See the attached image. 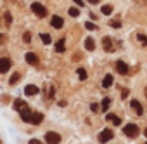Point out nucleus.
I'll return each mask as SVG.
<instances>
[{
  "mask_svg": "<svg viewBox=\"0 0 147 144\" xmlns=\"http://www.w3.org/2000/svg\"><path fill=\"white\" fill-rule=\"evenodd\" d=\"M144 135H145V139H147V128H145V130H144Z\"/></svg>",
  "mask_w": 147,
  "mask_h": 144,
  "instance_id": "nucleus-36",
  "label": "nucleus"
},
{
  "mask_svg": "<svg viewBox=\"0 0 147 144\" xmlns=\"http://www.w3.org/2000/svg\"><path fill=\"white\" fill-rule=\"evenodd\" d=\"M75 4H78V7H82L83 5V0H75Z\"/></svg>",
  "mask_w": 147,
  "mask_h": 144,
  "instance_id": "nucleus-35",
  "label": "nucleus"
},
{
  "mask_svg": "<svg viewBox=\"0 0 147 144\" xmlns=\"http://www.w3.org/2000/svg\"><path fill=\"white\" fill-rule=\"evenodd\" d=\"M42 120H43V115H42V113H33V115H31V122H30V123H33V125H40V123H42Z\"/></svg>",
  "mask_w": 147,
  "mask_h": 144,
  "instance_id": "nucleus-13",
  "label": "nucleus"
},
{
  "mask_svg": "<svg viewBox=\"0 0 147 144\" xmlns=\"http://www.w3.org/2000/svg\"><path fill=\"white\" fill-rule=\"evenodd\" d=\"M26 108H28V104H26L23 99H16V101H14V109H18L19 113H21L23 109H26Z\"/></svg>",
  "mask_w": 147,
  "mask_h": 144,
  "instance_id": "nucleus-12",
  "label": "nucleus"
},
{
  "mask_svg": "<svg viewBox=\"0 0 147 144\" xmlns=\"http://www.w3.org/2000/svg\"><path fill=\"white\" fill-rule=\"evenodd\" d=\"M106 120H109L113 125H119L121 123V120H119V116H116V115H113V113H109V115H106Z\"/></svg>",
  "mask_w": 147,
  "mask_h": 144,
  "instance_id": "nucleus-16",
  "label": "nucleus"
},
{
  "mask_svg": "<svg viewBox=\"0 0 147 144\" xmlns=\"http://www.w3.org/2000/svg\"><path fill=\"white\" fill-rule=\"evenodd\" d=\"M88 4H92V5H95V4H99V0H87Z\"/></svg>",
  "mask_w": 147,
  "mask_h": 144,
  "instance_id": "nucleus-33",
  "label": "nucleus"
},
{
  "mask_svg": "<svg viewBox=\"0 0 147 144\" xmlns=\"http://www.w3.org/2000/svg\"><path fill=\"white\" fill-rule=\"evenodd\" d=\"M38 92H40V89H38L36 85H26V87H24V94H26V96H36Z\"/></svg>",
  "mask_w": 147,
  "mask_h": 144,
  "instance_id": "nucleus-8",
  "label": "nucleus"
},
{
  "mask_svg": "<svg viewBox=\"0 0 147 144\" xmlns=\"http://www.w3.org/2000/svg\"><path fill=\"white\" fill-rule=\"evenodd\" d=\"M2 43H5V35L0 33V45H2Z\"/></svg>",
  "mask_w": 147,
  "mask_h": 144,
  "instance_id": "nucleus-31",
  "label": "nucleus"
},
{
  "mask_svg": "<svg viewBox=\"0 0 147 144\" xmlns=\"http://www.w3.org/2000/svg\"><path fill=\"white\" fill-rule=\"evenodd\" d=\"M78 77H80V80H87V71L83 68H78Z\"/></svg>",
  "mask_w": 147,
  "mask_h": 144,
  "instance_id": "nucleus-22",
  "label": "nucleus"
},
{
  "mask_svg": "<svg viewBox=\"0 0 147 144\" xmlns=\"http://www.w3.org/2000/svg\"><path fill=\"white\" fill-rule=\"evenodd\" d=\"M113 137H114L113 130H111V128H104V130L100 132V135H99V141H100V142H109Z\"/></svg>",
  "mask_w": 147,
  "mask_h": 144,
  "instance_id": "nucleus-4",
  "label": "nucleus"
},
{
  "mask_svg": "<svg viewBox=\"0 0 147 144\" xmlns=\"http://www.w3.org/2000/svg\"><path fill=\"white\" fill-rule=\"evenodd\" d=\"M66 50V42H64V38H61L57 43H55V52H59V54H62Z\"/></svg>",
  "mask_w": 147,
  "mask_h": 144,
  "instance_id": "nucleus-14",
  "label": "nucleus"
},
{
  "mask_svg": "<svg viewBox=\"0 0 147 144\" xmlns=\"http://www.w3.org/2000/svg\"><path fill=\"white\" fill-rule=\"evenodd\" d=\"M24 59H26V62H28V64H36V62H38V57H36V54H35V52H26Z\"/></svg>",
  "mask_w": 147,
  "mask_h": 144,
  "instance_id": "nucleus-11",
  "label": "nucleus"
},
{
  "mask_svg": "<svg viewBox=\"0 0 147 144\" xmlns=\"http://www.w3.org/2000/svg\"><path fill=\"white\" fill-rule=\"evenodd\" d=\"M100 12H102L104 16H111V12H113V5H102V7H100Z\"/></svg>",
  "mask_w": 147,
  "mask_h": 144,
  "instance_id": "nucleus-19",
  "label": "nucleus"
},
{
  "mask_svg": "<svg viewBox=\"0 0 147 144\" xmlns=\"http://www.w3.org/2000/svg\"><path fill=\"white\" fill-rule=\"evenodd\" d=\"M30 144H42V142H40V141H36V139H31V141H30Z\"/></svg>",
  "mask_w": 147,
  "mask_h": 144,
  "instance_id": "nucleus-34",
  "label": "nucleus"
},
{
  "mask_svg": "<svg viewBox=\"0 0 147 144\" xmlns=\"http://www.w3.org/2000/svg\"><path fill=\"white\" fill-rule=\"evenodd\" d=\"M40 38H42V42H43L45 45H49V43L52 42V38H50V35H47V33H42V35H40Z\"/></svg>",
  "mask_w": 147,
  "mask_h": 144,
  "instance_id": "nucleus-20",
  "label": "nucleus"
},
{
  "mask_svg": "<svg viewBox=\"0 0 147 144\" xmlns=\"http://www.w3.org/2000/svg\"><path fill=\"white\" fill-rule=\"evenodd\" d=\"M69 16H71V18H76V16H80V11H78L76 7H71V9H69Z\"/></svg>",
  "mask_w": 147,
  "mask_h": 144,
  "instance_id": "nucleus-23",
  "label": "nucleus"
},
{
  "mask_svg": "<svg viewBox=\"0 0 147 144\" xmlns=\"http://www.w3.org/2000/svg\"><path fill=\"white\" fill-rule=\"evenodd\" d=\"M111 85H113V75H106L104 80H102V87L104 89H109Z\"/></svg>",
  "mask_w": 147,
  "mask_h": 144,
  "instance_id": "nucleus-17",
  "label": "nucleus"
},
{
  "mask_svg": "<svg viewBox=\"0 0 147 144\" xmlns=\"http://www.w3.org/2000/svg\"><path fill=\"white\" fill-rule=\"evenodd\" d=\"M123 132H125V135H128V137H135V135L138 134V127H137L135 123H128V125L123 127Z\"/></svg>",
  "mask_w": 147,
  "mask_h": 144,
  "instance_id": "nucleus-2",
  "label": "nucleus"
},
{
  "mask_svg": "<svg viewBox=\"0 0 147 144\" xmlns=\"http://www.w3.org/2000/svg\"><path fill=\"white\" fill-rule=\"evenodd\" d=\"M145 144H147V142H145Z\"/></svg>",
  "mask_w": 147,
  "mask_h": 144,
  "instance_id": "nucleus-39",
  "label": "nucleus"
},
{
  "mask_svg": "<svg viewBox=\"0 0 147 144\" xmlns=\"http://www.w3.org/2000/svg\"><path fill=\"white\" fill-rule=\"evenodd\" d=\"M137 38H138V42H140V45H147V37H145V35H142V33H138V35H137Z\"/></svg>",
  "mask_w": 147,
  "mask_h": 144,
  "instance_id": "nucleus-21",
  "label": "nucleus"
},
{
  "mask_svg": "<svg viewBox=\"0 0 147 144\" xmlns=\"http://www.w3.org/2000/svg\"><path fill=\"white\" fill-rule=\"evenodd\" d=\"M85 49H87V50H94V49H95L94 38H85Z\"/></svg>",
  "mask_w": 147,
  "mask_h": 144,
  "instance_id": "nucleus-18",
  "label": "nucleus"
},
{
  "mask_svg": "<svg viewBox=\"0 0 147 144\" xmlns=\"http://www.w3.org/2000/svg\"><path fill=\"white\" fill-rule=\"evenodd\" d=\"M85 28H87V30H95L97 26H95V24H92L90 21H87V23H85Z\"/></svg>",
  "mask_w": 147,
  "mask_h": 144,
  "instance_id": "nucleus-28",
  "label": "nucleus"
},
{
  "mask_svg": "<svg viewBox=\"0 0 147 144\" xmlns=\"http://www.w3.org/2000/svg\"><path fill=\"white\" fill-rule=\"evenodd\" d=\"M23 40H24L26 43H30V42H31V33H30V31H26V33L23 35Z\"/></svg>",
  "mask_w": 147,
  "mask_h": 144,
  "instance_id": "nucleus-26",
  "label": "nucleus"
},
{
  "mask_svg": "<svg viewBox=\"0 0 147 144\" xmlns=\"http://www.w3.org/2000/svg\"><path fill=\"white\" fill-rule=\"evenodd\" d=\"M5 23H7V24H11V23H12V16H11L9 12L5 14Z\"/></svg>",
  "mask_w": 147,
  "mask_h": 144,
  "instance_id": "nucleus-30",
  "label": "nucleus"
},
{
  "mask_svg": "<svg viewBox=\"0 0 147 144\" xmlns=\"http://www.w3.org/2000/svg\"><path fill=\"white\" fill-rule=\"evenodd\" d=\"M121 97H123V99H126V97H128V90H126V89H123V94H121Z\"/></svg>",
  "mask_w": 147,
  "mask_h": 144,
  "instance_id": "nucleus-32",
  "label": "nucleus"
},
{
  "mask_svg": "<svg viewBox=\"0 0 147 144\" xmlns=\"http://www.w3.org/2000/svg\"><path fill=\"white\" fill-rule=\"evenodd\" d=\"M145 97H147V87H145Z\"/></svg>",
  "mask_w": 147,
  "mask_h": 144,
  "instance_id": "nucleus-37",
  "label": "nucleus"
},
{
  "mask_svg": "<svg viewBox=\"0 0 147 144\" xmlns=\"http://www.w3.org/2000/svg\"><path fill=\"white\" fill-rule=\"evenodd\" d=\"M19 78H21V77H19V73H14V75L11 77V84H12V85H16V84L19 82Z\"/></svg>",
  "mask_w": 147,
  "mask_h": 144,
  "instance_id": "nucleus-24",
  "label": "nucleus"
},
{
  "mask_svg": "<svg viewBox=\"0 0 147 144\" xmlns=\"http://www.w3.org/2000/svg\"><path fill=\"white\" fill-rule=\"evenodd\" d=\"M45 142H47V144H59V142H61V135H59L57 132H50V130H49V132L45 134Z\"/></svg>",
  "mask_w": 147,
  "mask_h": 144,
  "instance_id": "nucleus-1",
  "label": "nucleus"
},
{
  "mask_svg": "<svg viewBox=\"0 0 147 144\" xmlns=\"http://www.w3.org/2000/svg\"><path fill=\"white\" fill-rule=\"evenodd\" d=\"M116 71H118L119 75H126V73H128V66H126V62L118 61V62H116Z\"/></svg>",
  "mask_w": 147,
  "mask_h": 144,
  "instance_id": "nucleus-7",
  "label": "nucleus"
},
{
  "mask_svg": "<svg viewBox=\"0 0 147 144\" xmlns=\"http://www.w3.org/2000/svg\"><path fill=\"white\" fill-rule=\"evenodd\" d=\"M109 104H111V101H109V99H107V97H106V99H102V104H100V108H102V109H104V111H106V109H107V108H109Z\"/></svg>",
  "mask_w": 147,
  "mask_h": 144,
  "instance_id": "nucleus-25",
  "label": "nucleus"
},
{
  "mask_svg": "<svg viewBox=\"0 0 147 144\" xmlns=\"http://www.w3.org/2000/svg\"><path fill=\"white\" fill-rule=\"evenodd\" d=\"M109 24H111V26H113V28H119V26H121V23H119V21H118V19H113V21H111V23H109Z\"/></svg>",
  "mask_w": 147,
  "mask_h": 144,
  "instance_id": "nucleus-27",
  "label": "nucleus"
},
{
  "mask_svg": "<svg viewBox=\"0 0 147 144\" xmlns=\"http://www.w3.org/2000/svg\"><path fill=\"white\" fill-rule=\"evenodd\" d=\"M50 24H52L55 30H61V28L64 26V19H62L61 16H52V18H50Z\"/></svg>",
  "mask_w": 147,
  "mask_h": 144,
  "instance_id": "nucleus-6",
  "label": "nucleus"
},
{
  "mask_svg": "<svg viewBox=\"0 0 147 144\" xmlns=\"http://www.w3.org/2000/svg\"><path fill=\"white\" fill-rule=\"evenodd\" d=\"M130 106L135 109V113H137L138 116H142V115H144V108H142V104H140L138 101H135V99H133V101L130 103Z\"/></svg>",
  "mask_w": 147,
  "mask_h": 144,
  "instance_id": "nucleus-9",
  "label": "nucleus"
},
{
  "mask_svg": "<svg viewBox=\"0 0 147 144\" xmlns=\"http://www.w3.org/2000/svg\"><path fill=\"white\" fill-rule=\"evenodd\" d=\"M102 47H104L106 52H111V50H113V40H111V37L102 38Z\"/></svg>",
  "mask_w": 147,
  "mask_h": 144,
  "instance_id": "nucleus-10",
  "label": "nucleus"
},
{
  "mask_svg": "<svg viewBox=\"0 0 147 144\" xmlns=\"http://www.w3.org/2000/svg\"><path fill=\"white\" fill-rule=\"evenodd\" d=\"M31 11H33L38 18H45V16H47V9H45L42 4H36V2L31 4Z\"/></svg>",
  "mask_w": 147,
  "mask_h": 144,
  "instance_id": "nucleus-3",
  "label": "nucleus"
},
{
  "mask_svg": "<svg viewBox=\"0 0 147 144\" xmlns=\"http://www.w3.org/2000/svg\"><path fill=\"white\" fill-rule=\"evenodd\" d=\"M90 109H92L94 113H97V111L100 109V106H99V104H95V103H92V106H90Z\"/></svg>",
  "mask_w": 147,
  "mask_h": 144,
  "instance_id": "nucleus-29",
  "label": "nucleus"
},
{
  "mask_svg": "<svg viewBox=\"0 0 147 144\" xmlns=\"http://www.w3.org/2000/svg\"><path fill=\"white\" fill-rule=\"evenodd\" d=\"M11 69V59L9 57H0V73H7Z\"/></svg>",
  "mask_w": 147,
  "mask_h": 144,
  "instance_id": "nucleus-5",
  "label": "nucleus"
},
{
  "mask_svg": "<svg viewBox=\"0 0 147 144\" xmlns=\"http://www.w3.org/2000/svg\"><path fill=\"white\" fill-rule=\"evenodd\" d=\"M0 144H2V141H0Z\"/></svg>",
  "mask_w": 147,
  "mask_h": 144,
  "instance_id": "nucleus-38",
  "label": "nucleus"
},
{
  "mask_svg": "<svg viewBox=\"0 0 147 144\" xmlns=\"http://www.w3.org/2000/svg\"><path fill=\"white\" fill-rule=\"evenodd\" d=\"M31 115H33V113H30V108L23 109V111H21V118H23V122H28V123H30V122H31Z\"/></svg>",
  "mask_w": 147,
  "mask_h": 144,
  "instance_id": "nucleus-15",
  "label": "nucleus"
}]
</instances>
